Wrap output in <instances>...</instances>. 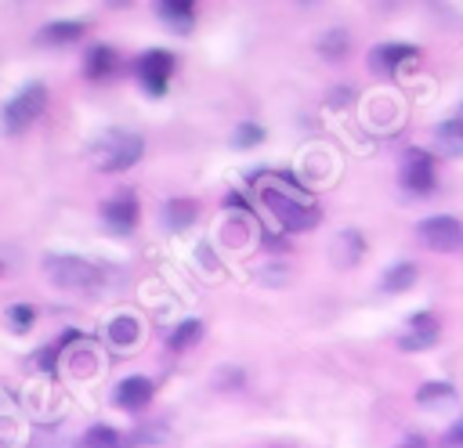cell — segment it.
I'll list each match as a JSON object with an SVG mask.
<instances>
[{"label": "cell", "mask_w": 463, "mask_h": 448, "mask_svg": "<svg viewBox=\"0 0 463 448\" xmlns=\"http://www.w3.org/2000/svg\"><path fill=\"white\" fill-rule=\"evenodd\" d=\"M459 119H463V108H459Z\"/></svg>", "instance_id": "obj_28"}, {"label": "cell", "mask_w": 463, "mask_h": 448, "mask_svg": "<svg viewBox=\"0 0 463 448\" xmlns=\"http://www.w3.org/2000/svg\"><path fill=\"white\" fill-rule=\"evenodd\" d=\"M398 181H402V188L405 191H412V195H427V191H434V163H430V155L423 152V148H409L405 155H402V166H398Z\"/></svg>", "instance_id": "obj_6"}, {"label": "cell", "mask_w": 463, "mask_h": 448, "mask_svg": "<svg viewBox=\"0 0 463 448\" xmlns=\"http://www.w3.org/2000/svg\"><path fill=\"white\" fill-rule=\"evenodd\" d=\"M416 238H420L427 249H434V253H452V249L463 246V220H456V217H449V213H434V217L420 220Z\"/></svg>", "instance_id": "obj_5"}, {"label": "cell", "mask_w": 463, "mask_h": 448, "mask_svg": "<svg viewBox=\"0 0 463 448\" xmlns=\"http://www.w3.org/2000/svg\"><path fill=\"white\" fill-rule=\"evenodd\" d=\"M76 448H123V437L112 430V426H90L80 441H76Z\"/></svg>", "instance_id": "obj_19"}, {"label": "cell", "mask_w": 463, "mask_h": 448, "mask_svg": "<svg viewBox=\"0 0 463 448\" xmlns=\"http://www.w3.org/2000/svg\"><path fill=\"white\" fill-rule=\"evenodd\" d=\"M441 448H463V415L445 430V437H441Z\"/></svg>", "instance_id": "obj_26"}, {"label": "cell", "mask_w": 463, "mask_h": 448, "mask_svg": "<svg viewBox=\"0 0 463 448\" xmlns=\"http://www.w3.org/2000/svg\"><path fill=\"white\" fill-rule=\"evenodd\" d=\"M43 271L58 289H94L101 282V271L83 257H43Z\"/></svg>", "instance_id": "obj_3"}, {"label": "cell", "mask_w": 463, "mask_h": 448, "mask_svg": "<svg viewBox=\"0 0 463 448\" xmlns=\"http://www.w3.org/2000/svg\"><path fill=\"white\" fill-rule=\"evenodd\" d=\"M137 199L130 195V191H119V195H112L105 206H101V220L112 228V231H130L134 224H137Z\"/></svg>", "instance_id": "obj_10"}, {"label": "cell", "mask_w": 463, "mask_h": 448, "mask_svg": "<svg viewBox=\"0 0 463 448\" xmlns=\"http://www.w3.org/2000/svg\"><path fill=\"white\" fill-rule=\"evenodd\" d=\"M398 448H427V441H423V437H405Z\"/></svg>", "instance_id": "obj_27"}, {"label": "cell", "mask_w": 463, "mask_h": 448, "mask_svg": "<svg viewBox=\"0 0 463 448\" xmlns=\"http://www.w3.org/2000/svg\"><path fill=\"white\" fill-rule=\"evenodd\" d=\"M438 336H441V322H438L430 311H423V314H416V318L405 325V332L398 336V347H402V350H427V347L438 343Z\"/></svg>", "instance_id": "obj_8"}, {"label": "cell", "mask_w": 463, "mask_h": 448, "mask_svg": "<svg viewBox=\"0 0 463 448\" xmlns=\"http://www.w3.org/2000/svg\"><path fill=\"white\" fill-rule=\"evenodd\" d=\"M72 340H76V332H61V340H54V343L36 358V361H40V369H54V358H58V354H61V347H65V343H72Z\"/></svg>", "instance_id": "obj_24"}, {"label": "cell", "mask_w": 463, "mask_h": 448, "mask_svg": "<svg viewBox=\"0 0 463 448\" xmlns=\"http://www.w3.org/2000/svg\"><path fill=\"white\" fill-rule=\"evenodd\" d=\"M318 51H322L326 58H344V54H347V33H344V29L326 33V36L318 40Z\"/></svg>", "instance_id": "obj_22"}, {"label": "cell", "mask_w": 463, "mask_h": 448, "mask_svg": "<svg viewBox=\"0 0 463 448\" xmlns=\"http://www.w3.org/2000/svg\"><path fill=\"white\" fill-rule=\"evenodd\" d=\"M137 336H141L137 318L119 314V318H112V322H109V340H112L116 347H134V343H137Z\"/></svg>", "instance_id": "obj_17"}, {"label": "cell", "mask_w": 463, "mask_h": 448, "mask_svg": "<svg viewBox=\"0 0 463 448\" xmlns=\"http://www.w3.org/2000/svg\"><path fill=\"white\" fill-rule=\"evenodd\" d=\"M434 141H438L441 155H452V159L463 155V119H445V123H438Z\"/></svg>", "instance_id": "obj_14"}, {"label": "cell", "mask_w": 463, "mask_h": 448, "mask_svg": "<svg viewBox=\"0 0 463 448\" xmlns=\"http://www.w3.org/2000/svg\"><path fill=\"white\" fill-rule=\"evenodd\" d=\"M412 61H416V47H409V43H380L369 54V69L380 76H394L398 69H405Z\"/></svg>", "instance_id": "obj_9"}, {"label": "cell", "mask_w": 463, "mask_h": 448, "mask_svg": "<svg viewBox=\"0 0 463 448\" xmlns=\"http://www.w3.org/2000/svg\"><path fill=\"white\" fill-rule=\"evenodd\" d=\"M43 105H47V90H43L40 83H29L25 90H18V94L4 105V130H7V134L29 130V126L40 119Z\"/></svg>", "instance_id": "obj_4"}, {"label": "cell", "mask_w": 463, "mask_h": 448, "mask_svg": "<svg viewBox=\"0 0 463 448\" xmlns=\"http://www.w3.org/2000/svg\"><path fill=\"white\" fill-rule=\"evenodd\" d=\"M145 152V141L141 134H130V130H105L94 145H90V163L105 173H119V170H130Z\"/></svg>", "instance_id": "obj_2"}, {"label": "cell", "mask_w": 463, "mask_h": 448, "mask_svg": "<svg viewBox=\"0 0 463 448\" xmlns=\"http://www.w3.org/2000/svg\"><path fill=\"white\" fill-rule=\"evenodd\" d=\"M452 383H423L420 390H416V401L420 405H441V401H452Z\"/></svg>", "instance_id": "obj_21"}, {"label": "cell", "mask_w": 463, "mask_h": 448, "mask_svg": "<svg viewBox=\"0 0 463 448\" xmlns=\"http://www.w3.org/2000/svg\"><path fill=\"white\" fill-rule=\"evenodd\" d=\"M163 220L170 231H184L192 220H195V202L192 199H170L163 206Z\"/></svg>", "instance_id": "obj_16"}, {"label": "cell", "mask_w": 463, "mask_h": 448, "mask_svg": "<svg viewBox=\"0 0 463 448\" xmlns=\"http://www.w3.org/2000/svg\"><path fill=\"white\" fill-rule=\"evenodd\" d=\"M416 264H394L387 275H383V282H380V289L383 293H405L412 282H416Z\"/></svg>", "instance_id": "obj_18"}, {"label": "cell", "mask_w": 463, "mask_h": 448, "mask_svg": "<svg viewBox=\"0 0 463 448\" xmlns=\"http://www.w3.org/2000/svg\"><path fill=\"white\" fill-rule=\"evenodd\" d=\"M199 336H203V322L188 318V322H181V325L170 332V350H188V347L199 343Z\"/></svg>", "instance_id": "obj_20"}, {"label": "cell", "mask_w": 463, "mask_h": 448, "mask_svg": "<svg viewBox=\"0 0 463 448\" xmlns=\"http://www.w3.org/2000/svg\"><path fill=\"white\" fill-rule=\"evenodd\" d=\"M134 72H137V79H141V87L148 94H163L166 90V79L174 76V54L170 51H145L137 58Z\"/></svg>", "instance_id": "obj_7"}, {"label": "cell", "mask_w": 463, "mask_h": 448, "mask_svg": "<svg viewBox=\"0 0 463 448\" xmlns=\"http://www.w3.org/2000/svg\"><path fill=\"white\" fill-rule=\"evenodd\" d=\"M260 141H264V130H260L257 123H242V126H235V137H232L235 148H253V145H260Z\"/></svg>", "instance_id": "obj_23"}, {"label": "cell", "mask_w": 463, "mask_h": 448, "mask_svg": "<svg viewBox=\"0 0 463 448\" xmlns=\"http://www.w3.org/2000/svg\"><path fill=\"white\" fill-rule=\"evenodd\" d=\"M152 394H156L152 379H145V376H130V379H123V383L116 387V405L127 408V412H141V408L152 401Z\"/></svg>", "instance_id": "obj_11"}, {"label": "cell", "mask_w": 463, "mask_h": 448, "mask_svg": "<svg viewBox=\"0 0 463 448\" xmlns=\"http://www.w3.org/2000/svg\"><path fill=\"white\" fill-rule=\"evenodd\" d=\"M192 14H195V7L188 0H163V4H156V18H163L177 33L192 25Z\"/></svg>", "instance_id": "obj_13"}, {"label": "cell", "mask_w": 463, "mask_h": 448, "mask_svg": "<svg viewBox=\"0 0 463 448\" xmlns=\"http://www.w3.org/2000/svg\"><path fill=\"white\" fill-rule=\"evenodd\" d=\"M80 36H83V22H51L36 33V40L47 47H65V43H76Z\"/></svg>", "instance_id": "obj_12"}, {"label": "cell", "mask_w": 463, "mask_h": 448, "mask_svg": "<svg viewBox=\"0 0 463 448\" xmlns=\"http://www.w3.org/2000/svg\"><path fill=\"white\" fill-rule=\"evenodd\" d=\"M260 199L268 202V210L279 217V224L286 231H311L318 224V206L304 195V188L293 184V177L275 173V177H260Z\"/></svg>", "instance_id": "obj_1"}, {"label": "cell", "mask_w": 463, "mask_h": 448, "mask_svg": "<svg viewBox=\"0 0 463 448\" xmlns=\"http://www.w3.org/2000/svg\"><path fill=\"white\" fill-rule=\"evenodd\" d=\"M116 65H119V58H116L112 47H90V51H87V61H83V72H87L90 79H101V76H112Z\"/></svg>", "instance_id": "obj_15"}, {"label": "cell", "mask_w": 463, "mask_h": 448, "mask_svg": "<svg viewBox=\"0 0 463 448\" xmlns=\"http://www.w3.org/2000/svg\"><path fill=\"white\" fill-rule=\"evenodd\" d=\"M7 318H11L14 329H29V325H33V307H29V303H14V307L7 311Z\"/></svg>", "instance_id": "obj_25"}]
</instances>
